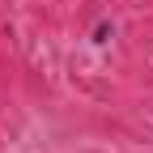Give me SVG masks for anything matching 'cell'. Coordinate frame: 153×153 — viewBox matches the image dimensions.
Returning <instances> with one entry per match:
<instances>
[{"instance_id":"1","label":"cell","mask_w":153,"mask_h":153,"mask_svg":"<svg viewBox=\"0 0 153 153\" xmlns=\"http://www.w3.org/2000/svg\"><path fill=\"white\" fill-rule=\"evenodd\" d=\"M111 34H115V26H111V22H98V26H94V43H98V47L111 43Z\"/></svg>"}]
</instances>
